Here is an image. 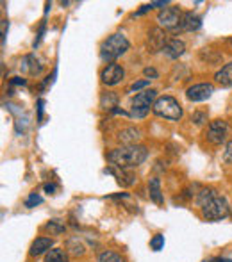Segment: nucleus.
Masks as SVG:
<instances>
[{"instance_id":"3","label":"nucleus","mask_w":232,"mask_h":262,"mask_svg":"<svg viewBox=\"0 0 232 262\" xmlns=\"http://www.w3.org/2000/svg\"><path fill=\"white\" fill-rule=\"evenodd\" d=\"M129 47H131L129 39L125 38L123 34H120V32H118V34L109 36L108 39H104V41H102V45H100V57L111 64V61H115V59L121 57V55L127 52Z\"/></svg>"},{"instance_id":"18","label":"nucleus","mask_w":232,"mask_h":262,"mask_svg":"<svg viewBox=\"0 0 232 262\" xmlns=\"http://www.w3.org/2000/svg\"><path fill=\"white\" fill-rule=\"evenodd\" d=\"M100 107L104 111H115L116 107H118V95L113 93V91L102 93V97H100Z\"/></svg>"},{"instance_id":"5","label":"nucleus","mask_w":232,"mask_h":262,"mask_svg":"<svg viewBox=\"0 0 232 262\" xmlns=\"http://www.w3.org/2000/svg\"><path fill=\"white\" fill-rule=\"evenodd\" d=\"M157 91L156 90H146L138 93L131 102V116L132 118H145L149 114L150 107L156 104Z\"/></svg>"},{"instance_id":"4","label":"nucleus","mask_w":232,"mask_h":262,"mask_svg":"<svg viewBox=\"0 0 232 262\" xmlns=\"http://www.w3.org/2000/svg\"><path fill=\"white\" fill-rule=\"evenodd\" d=\"M152 111H154V114L164 118V120L179 121L180 118H182V105L179 104V100L170 97V95H164V97L157 98Z\"/></svg>"},{"instance_id":"31","label":"nucleus","mask_w":232,"mask_h":262,"mask_svg":"<svg viewBox=\"0 0 232 262\" xmlns=\"http://www.w3.org/2000/svg\"><path fill=\"white\" fill-rule=\"evenodd\" d=\"M229 43H230V47H232V38H230V39H229Z\"/></svg>"},{"instance_id":"23","label":"nucleus","mask_w":232,"mask_h":262,"mask_svg":"<svg viewBox=\"0 0 232 262\" xmlns=\"http://www.w3.org/2000/svg\"><path fill=\"white\" fill-rule=\"evenodd\" d=\"M150 80H152V79H145V80H138V82H134L131 88H129V93H138V91L143 90V88H149Z\"/></svg>"},{"instance_id":"16","label":"nucleus","mask_w":232,"mask_h":262,"mask_svg":"<svg viewBox=\"0 0 232 262\" xmlns=\"http://www.w3.org/2000/svg\"><path fill=\"white\" fill-rule=\"evenodd\" d=\"M106 173H113V175L118 179V182L123 184V186H132V184L136 182L134 175H132L129 169H121V168H116V166H113V168H108L106 169Z\"/></svg>"},{"instance_id":"17","label":"nucleus","mask_w":232,"mask_h":262,"mask_svg":"<svg viewBox=\"0 0 232 262\" xmlns=\"http://www.w3.org/2000/svg\"><path fill=\"white\" fill-rule=\"evenodd\" d=\"M139 138H141V132H139L136 127H127L118 134V139L123 143V146L136 145V141H138Z\"/></svg>"},{"instance_id":"29","label":"nucleus","mask_w":232,"mask_h":262,"mask_svg":"<svg viewBox=\"0 0 232 262\" xmlns=\"http://www.w3.org/2000/svg\"><path fill=\"white\" fill-rule=\"evenodd\" d=\"M43 105H45V102L39 98V100H38V118H39V120H41V116H43Z\"/></svg>"},{"instance_id":"11","label":"nucleus","mask_w":232,"mask_h":262,"mask_svg":"<svg viewBox=\"0 0 232 262\" xmlns=\"http://www.w3.org/2000/svg\"><path fill=\"white\" fill-rule=\"evenodd\" d=\"M200 27H202V18L197 16L195 13H191V11H187V13H182L180 24L175 32H191V31H197V29H200Z\"/></svg>"},{"instance_id":"1","label":"nucleus","mask_w":232,"mask_h":262,"mask_svg":"<svg viewBox=\"0 0 232 262\" xmlns=\"http://www.w3.org/2000/svg\"><path fill=\"white\" fill-rule=\"evenodd\" d=\"M197 204L202 209V216L209 221H218L229 216V204L215 189H202L197 196Z\"/></svg>"},{"instance_id":"21","label":"nucleus","mask_w":232,"mask_h":262,"mask_svg":"<svg viewBox=\"0 0 232 262\" xmlns=\"http://www.w3.org/2000/svg\"><path fill=\"white\" fill-rule=\"evenodd\" d=\"M150 248L154 250V252H161V250L164 248V235L157 234L152 237V241H150Z\"/></svg>"},{"instance_id":"15","label":"nucleus","mask_w":232,"mask_h":262,"mask_svg":"<svg viewBox=\"0 0 232 262\" xmlns=\"http://www.w3.org/2000/svg\"><path fill=\"white\" fill-rule=\"evenodd\" d=\"M149 194H150V200L157 205H163L164 204V196H163V191H161V180L159 179H150L149 180Z\"/></svg>"},{"instance_id":"30","label":"nucleus","mask_w":232,"mask_h":262,"mask_svg":"<svg viewBox=\"0 0 232 262\" xmlns=\"http://www.w3.org/2000/svg\"><path fill=\"white\" fill-rule=\"evenodd\" d=\"M11 84H13V86H18V84H22V86H24L25 79H22V77H14V79L11 80Z\"/></svg>"},{"instance_id":"26","label":"nucleus","mask_w":232,"mask_h":262,"mask_svg":"<svg viewBox=\"0 0 232 262\" xmlns=\"http://www.w3.org/2000/svg\"><path fill=\"white\" fill-rule=\"evenodd\" d=\"M223 161L232 162V141H229L225 145V150H223Z\"/></svg>"},{"instance_id":"2","label":"nucleus","mask_w":232,"mask_h":262,"mask_svg":"<svg viewBox=\"0 0 232 262\" xmlns=\"http://www.w3.org/2000/svg\"><path fill=\"white\" fill-rule=\"evenodd\" d=\"M149 152L141 145H129V146H118L108 154V159L113 166L121 169H132L138 168L139 164L146 161Z\"/></svg>"},{"instance_id":"8","label":"nucleus","mask_w":232,"mask_h":262,"mask_svg":"<svg viewBox=\"0 0 232 262\" xmlns=\"http://www.w3.org/2000/svg\"><path fill=\"white\" fill-rule=\"evenodd\" d=\"M123 77H125L123 68H121L120 64H116V62L108 64L100 72V80L106 86H116V84H120L121 80H123Z\"/></svg>"},{"instance_id":"22","label":"nucleus","mask_w":232,"mask_h":262,"mask_svg":"<svg viewBox=\"0 0 232 262\" xmlns=\"http://www.w3.org/2000/svg\"><path fill=\"white\" fill-rule=\"evenodd\" d=\"M191 121H193L195 125H204L205 121H207V113H204V111H195V113L191 114Z\"/></svg>"},{"instance_id":"24","label":"nucleus","mask_w":232,"mask_h":262,"mask_svg":"<svg viewBox=\"0 0 232 262\" xmlns=\"http://www.w3.org/2000/svg\"><path fill=\"white\" fill-rule=\"evenodd\" d=\"M45 230L52 232V234H61V232H65V227H62V225H59L57 220H52L50 223L45 225Z\"/></svg>"},{"instance_id":"10","label":"nucleus","mask_w":232,"mask_h":262,"mask_svg":"<svg viewBox=\"0 0 232 262\" xmlns=\"http://www.w3.org/2000/svg\"><path fill=\"white\" fill-rule=\"evenodd\" d=\"M213 93H215V86H213V84L200 82V84H195V86L187 88L186 97H187V100H191V102H204V100H207Z\"/></svg>"},{"instance_id":"14","label":"nucleus","mask_w":232,"mask_h":262,"mask_svg":"<svg viewBox=\"0 0 232 262\" xmlns=\"http://www.w3.org/2000/svg\"><path fill=\"white\" fill-rule=\"evenodd\" d=\"M215 82L222 88L232 86V61L227 62L225 66H222V70L215 73Z\"/></svg>"},{"instance_id":"12","label":"nucleus","mask_w":232,"mask_h":262,"mask_svg":"<svg viewBox=\"0 0 232 262\" xmlns=\"http://www.w3.org/2000/svg\"><path fill=\"white\" fill-rule=\"evenodd\" d=\"M54 246V241L50 237H38L32 241L31 250H29V255L31 257H38L41 253H49Z\"/></svg>"},{"instance_id":"25","label":"nucleus","mask_w":232,"mask_h":262,"mask_svg":"<svg viewBox=\"0 0 232 262\" xmlns=\"http://www.w3.org/2000/svg\"><path fill=\"white\" fill-rule=\"evenodd\" d=\"M41 196H39V194H36V193H32L31 196L27 198V200H25V207H29V209H32L34 207V205H38V204H41Z\"/></svg>"},{"instance_id":"19","label":"nucleus","mask_w":232,"mask_h":262,"mask_svg":"<svg viewBox=\"0 0 232 262\" xmlns=\"http://www.w3.org/2000/svg\"><path fill=\"white\" fill-rule=\"evenodd\" d=\"M45 262H70L68 253L61 248H52L49 253H45Z\"/></svg>"},{"instance_id":"13","label":"nucleus","mask_w":232,"mask_h":262,"mask_svg":"<svg viewBox=\"0 0 232 262\" xmlns=\"http://www.w3.org/2000/svg\"><path fill=\"white\" fill-rule=\"evenodd\" d=\"M164 55H166L168 59H179L180 55H182L184 52H186V45H184L182 39H168L166 47L163 49Z\"/></svg>"},{"instance_id":"28","label":"nucleus","mask_w":232,"mask_h":262,"mask_svg":"<svg viewBox=\"0 0 232 262\" xmlns=\"http://www.w3.org/2000/svg\"><path fill=\"white\" fill-rule=\"evenodd\" d=\"M43 189H45V193L54 194V193H56V189H57V186H56V184H45V186H43Z\"/></svg>"},{"instance_id":"9","label":"nucleus","mask_w":232,"mask_h":262,"mask_svg":"<svg viewBox=\"0 0 232 262\" xmlns=\"http://www.w3.org/2000/svg\"><path fill=\"white\" fill-rule=\"evenodd\" d=\"M168 39L166 34L161 27H152L149 31V38H146V45H149V52L157 54V52H163V49L166 47Z\"/></svg>"},{"instance_id":"27","label":"nucleus","mask_w":232,"mask_h":262,"mask_svg":"<svg viewBox=\"0 0 232 262\" xmlns=\"http://www.w3.org/2000/svg\"><path fill=\"white\" fill-rule=\"evenodd\" d=\"M143 73H145L146 77H152V79H157V70H156V68H145V70H143Z\"/></svg>"},{"instance_id":"7","label":"nucleus","mask_w":232,"mask_h":262,"mask_svg":"<svg viewBox=\"0 0 232 262\" xmlns=\"http://www.w3.org/2000/svg\"><path fill=\"white\" fill-rule=\"evenodd\" d=\"M180 18H182V13H180V9L175 6L164 7V9H161L159 14H157V21H159L161 27L170 29V31H177V27H179V24H180Z\"/></svg>"},{"instance_id":"6","label":"nucleus","mask_w":232,"mask_h":262,"mask_svg":"<svg viewBox=\"0 0 232 262\" xmlns=\"http://www.w3.org/2000/svg\"><path fill=\"white\" fill-rule=\"evenodd\" d=\"M227 136H229V123L225 120H213L207 125V132H205V138L211 145H222L227 141Z\"/></svg>"},{"instance_id":"20","label":"nucleus","mask_w":232,"mask_h":262,"mask_svg":"<svg viewBox=\"0 0 232 262\" xmlns=\"http://www.w3.org/2000/svg\"><path fill=\"white\" fill-rule=\"evenodd\" d=\"M98 262H125L121 259V255H118L116 252H102L100 257H98Z\"/></svg>"}]
</instances>
